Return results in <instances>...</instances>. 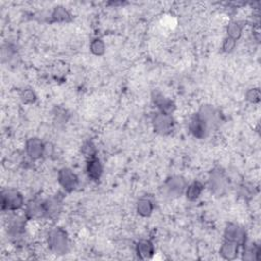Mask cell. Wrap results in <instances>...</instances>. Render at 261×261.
<instances>
[{
    "instance_id": "ba28073f",
    "label": "cell",
    "mask_w": 261,
    "mask_h": 261,
    "mask_svg": "<svg viewBox=\"0 0 261 261\" xmlns=\"http://www.w3.org/2000/svg\"><path fill=\"white\" fill-rule=\"evenodd\" d=\"M225 238L226 241H232L239 245H242L245 242L246 235L244 229L238 225L228 224L225 229Z\"/></svg>"
},
{
    "instance_id": "52a82bcc",
    "label": "cell",
    "mask_w": 261,
    "mask_h": 261,
    "mask_svg": "<svg viewBox=\"0 0 261 261\" xmlns=\"http://www.w3.org/2000/svg\"><path fill=\"white\" fill-rule=\"evenodd\" d=\"M190 133L197 139H203L207 135L208 126L206 122L198 116V113L194 114L189 122Z\"/></svg>"
},
{
    "instance_id": "8fae6325",
    "label": "cell",
    "mask_w": 261,
    "mask_h": 261,
    "mask_svg": "<svg viewBox=\"0 0 261 261\" xmlns=\"http://www.w3.org/2000/svg\"><path fill=\"white\" fill-rule=\"evenodd\" d=\"M26 214L29 218H41L45 217V208L44 202L40 200L30 201L26 208Z\"/></svg>"
},
{
    "instance_id": "30bf717a",
    "label": "cell",
    "mask_w": 261,
    "mask_h": 261,
    "mask_svg": "<svg viewBox=\"0 0 261 261\" xmlns=\"http://www.w3.org/2000/svg\"><path fill=\"white\" fill-rule=\"evenodd\" d=\"M152 100H153V103L159 109V111L162 112V113L171 114V116H172V113L175 109L174 103L171 99L163 96L162 94L159 93V92H154L153 93Z\"/></svg>"
},
{
    "instance_id": "9c48e42d",
    "label": "cell",
    "mask_w": 261,
    "mask_h": 261,
    "mask_svg": "<svg viewBox=\"0 0 261 261\" xmlns=\"http://www.w3.org/2000/svg\"><path fill=\"white\" fill-rule=\"evenodd\" d=\"M209 186L214 193H223L226 187V179L224 172L221 170H213L209 176Z\"/></svg>"
},
{
    "instance_id": "5bb4252c",
    "label": "cell",
    "mask_w": 261,
    "mask_h": 261,
    "mask_svg": "<svg viewBox=\"0 0 261 261\" xmlns=\"http://www.w3.org/2000/svg\"><path fill=\"white\" fill-rule=\"evenodd\" d=\"M136 252L141 259H150L154 254V246L149 240H141L136 246Z\"/></svg>"
},
{
    "instance_id": "e0dca14e",
    "label": "cell",
    "mask_w": 261,
    "mask_h": 261,
    "mask_svg": "<svg viewBox=\"0 0 261 261\" xmlns=\"http://www.w3.org/2000/svg\"><path fill=\"white\" fill-rule=\"evenodd\" d=\"M198 116H199L205 122L208 127L212 126L217 121V114L216 111L212 106L209 105H204L200 108L199 112H198Z\"/></svg>"
},
{
    "instance_id": "484cf974",
    "label": "cell",
    "mask_w": 261,
    "mask_h": 261,
    "mask_svg": "<svg viewBox=\"0 0 261 261\" xmlns=\"http://www.w3.org/2000/svg\"><path fill=\"white\" fill-rule=\"evenodd\" d=\"M236 47V41L231 39V38H226L225 41H224V44H223V50L225 52H227V53H229V52H232Z\"/></svg>"
},
{
    "instance_id": "5b68a950",
    "label": "cell",
    "mask_w": 261,
    "mask_h": 261,
    "mask_svg": "<svg viewBox=\"0 0 261 261\" xmlns=\"http://www.w3.org/2000/svg\"><path fill=\"white\" fill-rule=\"evenodd\" d=\"M186 188H187L186 181L184 180V177L179 175L170 177V179L166 180L164 184V189L166 193H168V195L171 197L181 196L186 190Z\"/></svg>"
},
{
    "instance_id": "277c9868",
    "label": "cell",
    "mask_w": 261,
    "mask_h": 261,
    "mask_svg": "<svg viewBox=\"0 0 261 261\" xmlns=\"http://www.w3.org/2000/svg\"><path fill=\"white\" fill-rule=\"evenodd\" d=\"M58 182L60 186L64 188L66 192L70 193L76 190V188L78 187L79 184V179L77 174L71 170L64 168L58 172Z\"/></svg>"
},
{
    "instance_id": "4fadbf2b",
    "label": "cell",
    "mask_w": 261,
    "mask_h": 261,
    "mask_svg": "<svg viewBox=\"0 0 261 261\" xmlns=\"http://www.w3.org/2000/svg\"><path fill=\"white\" fill-rule=\"evenodd\" d=\"M102 172H103L102 164L97 157H93V158L88 159L87 174H88L90 180L95 181V182L100 180V177L102 175Z\"/></svg>"
},
{
    "instance_id": "9a60e30c",
    "label": "cell",
    "mask_w": 261,
    "mask_h": 261,
    "mask_svg": "<svg viewBox=\"0 0 261 261\" xmlns=\"http://www.w3.org/2000/svg\"><path fill=\"white\" fill-rule=\"evenodd\" d=\"M239 244L232 242V241H226L223 244L219 250V254L222 255L223 258L226 260H233L238 256L239 253Z\"/></svg>"
},
{
    "instance_id": "3957f363",
    "label": "cell",
    "mask_w": 261,
    "mask_h": 261,
    "mask_svg": "<svg viewBox=\"0 0 261 261\" xmlns=\"http://www.w3.org/2000/svg\"><path fill=\"white\" fill-rule=\"evenodd\" d=\"M153 128L156 133L160 135H168L174 130V122L171 114L156 112L152 118Z\"/></svg>"
},
{
    "instance_id": "2e32d148",
    "label": "cell",
    "mask_w": 261,
    "mask_h": 261,
    "mask_svg": "<svg viewBox=\"0 0 261 261\" xmlns=\"http://www.w3.org/2000/svg\"><path fill=\"white\" fill-rule=\"evenodd\" d=\"M44 208L47 217L57 216L61 210V201L56 197L48 198L44 200Z\"/></svg>"
},
{
    "instance_id": "d4e9b609",
    "label": "cell",
    "mask_w": 261,
    "mask_h": 261,
    "mask_svg": "<svg viewBox=\"0 0 261 261\" xmlns=\"http://www.w3.org/2000/svg\"><path fill=\"white\" fill-rule=\"evenodd\" d=\"M20 98H22L23 102L26 103V104H29V103H33L35 102L36 100V95L35 93L33 91L31 90H25L22 94V96H20Z\"/></svg>"
},
{
    "instance_id": "8992f818",
    "label": "cell",
    "mask_w": 261,
    "mask_h": 261,
    "mask_svg": "<svg viewBox=\"0 0 261 261\" xmlns=\"http://www.w3.org/2000/svg\"><path fill=\"white\" fill-rule=\"evenodd\" d=\"M45 150V145L38 138H31L26 143V152L29 155V157L34 160L42 157Z\"/></svg>"
},
{
    "instance_id": "cb8c5ba5",
    "label": "cell",
    "mask_w": 261,
    "mask_h": 261,
    "mask_svg": "<svg viewBox=\"0 0 261 261\" xmlns=\"http://www.w3.org/2000/svg\"><path fill=\"white\" fill-rule=\"evenodd\" d=\"M246 99L251 103H258L260 101V91L257 88L250 89L246 93Z\"/></svg>"
},
{
    "instance_id": "6da1fadb",
    "label": "cell",
    "mask_w": 261,
    "mask_h": 261,
    "mask_svg": "<svg viewBox=\"0 0 261 261\" xmlns=\"http://www.w3.org/2000/svg\"><path fill=\"white\" fill-rule=\"evenodd\" d=\"M48 246L55 254H65L69 249L68 234L60 227L52 228L48 234Z\"/></svg>"
},
{
    "instance_id": "d6986e66",
    "label": "cell",
    "mask_w": 261,
    "mask_h": 261,
    "mask_svg": "<svg viewBox=\"0 0 261 261\" xmlns=\"http://www.w3.org/2000/svg\"><path fill=\"white\" fill-rule=\"evenodd\" d=\"M137 212L144 217L150 216L153 212V203L148 198H141L137 203Z\"/></svg>"
},
{
    "instance_id": "ac0fdd59",
    "label": "cell",
    "mask_w": 261,
    "mask_h": 261,
    "mask_svg": "<svg viewBox=\"0 0 261 261\" xmlns=\"http://www.w3.org/2000/svg\"><path fill=\"white\" fill-rule=\"evenodd\" d=\"M204 187L200 182H193L186 188V197L188 200L195 201L200 197Z\"/></svg>"
},
{
    "instance_id": "4316f807",
    "label": "cell",
    "mask_w": 261,
    "mask_h": 261,
    "mask_svg": "<svg viewBox=\"0 0 261 261\" xmlns=\"http://www.w3.org/2000/svg\"><path fill=\"white\" fill-rule=\"evenodd\" d=\"M1 55H2V60L4 61L5 58L7 59H10L14 55H15V50L14 48L10 46V45H6V46H3L2 47V50H1Z\"/></svg>"
},
{
    "instance_id": "7c38bea8",
    "label": "cell",
    "mask_w": 261,
    "mask_h": 261,
    "mask_svg": "<svg viewBox=\"0 0 261 261\" xmlns=\"http://www.w3.org/2000/svg\"><path fill=\"white\" fill-rule=\"evenodd\" d=\"M8 234L12 237H19L25 231V219L22 216L15 215L8 221Z\"/></svg>"
},
{
    "instance_id": "44dd1931",
    "label": "cell",
    "mask_w": 261,
    "mask_h": 261,
    "mask_svg": "<svg viewBox=\"0 0 261 261\" xmlns=\"http://www.w3.org/2000/svg\"><path fill=\"white\" fill-rule=\"evenodd\" d=\"M227 32V37L231 38L235 41H237L242 35V27L237 22H232L229 23L226 29Z\"/></svg>"
},
{
    "instance_id": "603a6c76",
    "label": "cell",
    "mask_w": 261,
    "mask_h": 261,
    "mask_svg": "<svg viewBox=\"0 0 261 261\" xmlns=\"http://www.w3.org/2000/svg\"><path fill=\"white\" fill-rule=\"evenodd\" d=\"M96 152H97V150H96L95 145H94L90 141L84 143V145L82 146V153L84 154L88 159L96 157Z\"/></svg>"
},
{
    "instance_id": "ffe728a7",
    "label": "cell",
    "mask_w": 261,
    "mask_h": 261,
    "mask_svg": "<svg viewBox=\"0 0 261 261\" xmlns=\"http://www.w3.org/2000/svg\"><path fill=\"white\" fill-rule=\"evenodd\" d=\"M51 17H52V18H53L54 22H59V23L68 22V20H70V13L65 7H62V6L55 7Z\"/></svg>"
},
{
    "instance_id": "7a4b0ae2",
    "label": "cell",
    "mask_w": 261,
    "mask_h": 261,
    "mask_svg": "<svg viewBox=\"0 0 261 261\" xmlns=\"http://www.w3.org/2000/svg\"><path fill=\"white\" fill-rule=\"evenodd\" d=\"M24 205V197L17 190L6 189L1 192L2 211H16Z\"/></svg>"
},
{
    "instance_id": "7402d4cb",
    "label": "cell",
    "mask_w": 261,
    "mask_h": 261,
    "mask_svg": "<svg viewBox=\"0 0 261 261\" xmlns=\"http://www.w3.org/2000/svg\"><path fill=\"white\" fill-rule=\"evenodd\" d=\"M105 44L101 39H94L90 44V50L94 55L101 56L105 53Z\"/></svg>"
}]
</instances>
